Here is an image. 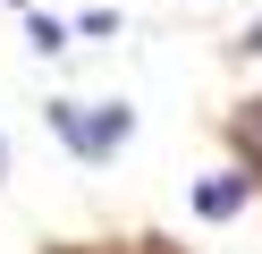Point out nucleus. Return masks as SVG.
<instances>
[{"mask_svg":"<svg viewBox=\"0 0 262 254\" xmlns=\"http://www.w3.org/2000/svg\"><path fill=\"white\" fill-rule=\"evenodd\" d=\"M0 178H9V144H0Z\"/></svg>","mask_w":262,"mask_h":254,"instance_id":"nucleus-4","label":"nucleus"},{"mask_svg":"<svg viewBox=\"0 0 262 254\" xmlns=\"http://www.w3.org/2000/svg\"><path fill=\"white\" fill-rule=\"evenodd\" d=\"M51 127L68 135L76 161H110V152L136 135V110H127V102H51Z\"/></svg>","mask_w":262,"mask_h":254,"instance_id":"nucleus-1","label":"nucleus"},{"mask_svg":"<svg viewBox=\"0 0 262 254\" xmlns=\"http://www.w3.org/2000/svg\"><path fill=\"white\" fill-rule=\"evenodd\" d=\"M245 203H254V178H245V169H220V178L194 186V212L203 220H228V212H245Z\"/></svg>","mask_w":262,"mask_h":254,"instance_id":"nucleus-2","label":"nucleus"},{"mask_svg":"<svg viewBox=\"0 0 262 254\" xmlns=\"http://www.w3.org/2000/svg\"><path fill=\"white\" fill-rule=\"evenodd\" d=\"M228 144H237V161H245V178L262 186V93L228 110Z\"/></svg>","mask_w":262,"mask_h":254,"instance_id":"nucleus-3","label":"nucleus"},{"mask_svg":"<svg viewBox=\"0 0 262 254\" xmlns=\"http://www.w3.org/2000/svg\"><path fill=\"white\" fill-rule=\"evenodd\" d=\"M51 254H76V246H51Z\"/></svg>","mask_w":262,"mask_h":254,"instance_id":"nucleus-5","label":"nucleus"}]
</instances>
